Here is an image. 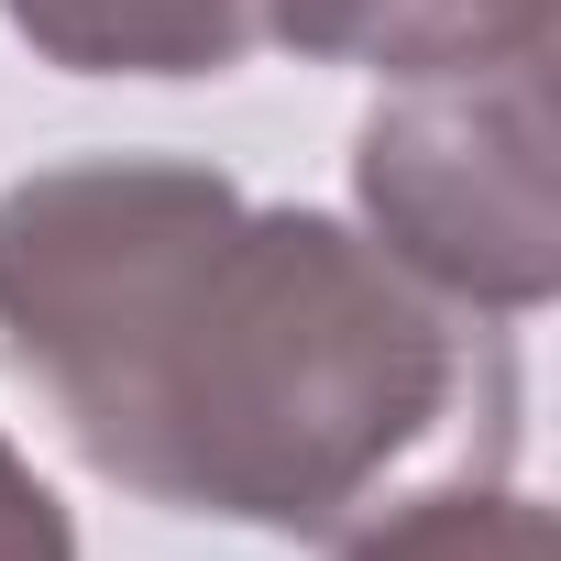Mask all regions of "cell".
I'll list each match as a JSON object with an SVG mask.
<instances>
[{
  "label": "cell",
  "mask_w": 561,
  "mask_h": 561,
  "mask_svg": "<svg viewBox=\"0 0 561 561\" xmlns=\"http://www.w3.org/2000/svg\"><path fill=\"white\" fill-rule=\"evenodd\" d=\"M67 78H231L264 45V0H0Z\"/></svg>",
  "instance_id": "cell-4"
},
{
  "label": "cell",
  "mask_w": 561,
  "mask_h": 561,
  "mask_svg": "<svg viewBox=\"0 0 561 561\" xmlns=\"http://www.w3.org/2000/svg\"><path fill=\"white\" fill-rule=\"evenodd\" d=\"M0 353L100 484L264 539L353 528L473 386H506L495 320L430 298L364 220L187 154L0 187Z\"/></svg>",
  "instance_id": "cell-1"
},
{
  "label": "cell",
  "mask_w": 561,
  "mask_h": 561,
  "mask_svg": "<svg viewBox=\"0 0 561 561\" xmlns=\"http://www.w3.org/2000/svg\"><path fill=\"white\" fill-rule=\"evenodd\" d=\"M264 45L375 78H451L550 45V0H264Z\"/></svg>",
  "instance_id": "cell-3"
},
{
  "label": "cell",
  "mask_w": 561,
  "mask_h": 561,
  "mask_svg": "<svg viewBox=\"0 0 561 561\" xmlns=\"http://www.w3.org/2000/svg\"><path fill=\"white\" fill-rule=\"evenodd\" d=\"M0 561H78V528H67L56 484L23 462L12 430H0Z\"/></svg>",
  "instance_id": "cell-6"
},
{
  "label": "cell",
  "mask_w": 561,
  "mask_h": 561,
  "mask_svg": "<svg viewBox=\"0 0 561 561\" xmlns=\"http://www.w3.org/2000/svg\"><path fill=\"white\" fill-rule=\"evenodd\" d=\"M353 209L430 298L473 320L550 309L561 287L550 45L451 78H386V100L353 133Z\"/></svg>",
  "instance_id": "cell-2"
},
{
  "label": "cell",
  "mask_w": 561,
  "mask_h": 561,
  "mask_svg": "<svg viewBox=\"0 0 561 561\" xmlns=\"http://www.w3.org/2000/svg\"><path fill=\"white\" fill-rule=\"evenodd\" d=\"M331 561H550V506L506 473H451L331 528Z\"/></svg>",
  "instance_id": "cell-5"
}]
</instances>
